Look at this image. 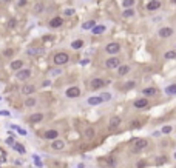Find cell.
Returning a JSON list of instances; mask_svg holds the SVG:
<instances>
[{"label": "cell", "mask_w": 176, "mask_h": 168, "mask_svg": "<svg viewBox=\"0 0 176 168\" xmlns=\"http://www.w3.org/2000/svg\"><path fill=\"white\" fill-rule=\"evenodd\" d=\"M134 82H128V83H125L124 85V90H131V88H134Z\"/></svg>", "instance_id": "obj_34"}, {"label": "cell", "mask_w": 176, "mask_h": 168, "mask_svg": "<svg viewBox=\"0 0 176 168\" xmlns=\"http://www.w3.org/2000/svg\"><path fill=\"white\" fill-rule=\"evenodd\" d=\"M37 52H40V51H39V50H34V48H30V50H28V54H30V56H36Z\"/></svg>", "instance_id": "obj_36"}, {"label": "cell", "mask_w": 176, "mask_h": 168, "mask_svg": "<svg viewBox=\"0 0 176 168\" xmlns=\"http://www.w3.org/2000/svg\"><path fill=\"white\" fill-rule=\"evenodd\" d=\"M96 26V22L94 20H88V22H85L84 25H82V28L84 29H93Z\"/></svg>", "instance_id": "obj_23"}, {"label": "cell", "mask_w": 176, "mask_h": 168, "mask_svg": "<svg viewBox=\"0 0 176 168\" xmlns=\"http://www.w3.org/2000/svg\"><path fill=\"white\" fill-rule=\"evenodd\" d=\"M30 120H31V123H39L40 120H43V114L42 113H36V114H32L30 117Z\"/></svg>", "instance_id": "obj_19"}, {"label": "cell", "mask_w": 176, "mask_h": 168, "mask_svg": "<svg viewBox=\"0 0 176 168\" xmlns=\"http://www.w3.org/2000/svg\"><path fill=\"white\" fill-rule=\"evenodd\" d=\"M51 147L54 148V150H63V147H65V142L62 139H56V140H53V145Z\"/></svg>", "instance_id": "obj_16"}, {"label": "cell", "mask_w": 176, "mask_h": 168, "mask_svg": "<svg viewBox=\"0 0 176 168\" xmlns=\"http://www.w3.org/2000/svg\"><path fill=\"white\" fill-rule=\"evenodd\" d=\"M3 2H11V0H3Z\"/></svg>", "instance_id": "obj_48"}, {"label": "cell", "mask_w": 176, "mask_h": 168, "mask_svg": "<svg viewBox=\"0 0 176 168\" xmlns=\"http://www.w3.org/2000/svg\"><path fill=\"white\" fill-rule=\"evenodd\" d=\"M105 51L108 54H118L120 51V43L118 42H111V43H108V45L105 46Z\"/></svg>", "instance_id": "obj_2"}, {"label": "cell", "mask_w": 176, "mask_h": 168, "mask_svg": "<svg viewBox=\"0 0 176 168\" xmlns=\"http://www.w3.org/2000/svg\"><path fill=\"white\" fill-rule=\"evenodd\" d=\"M158 2H161V0H158Z\"/></svg>", "instance_id": "obj_49"}, {"label": "cell", "mask_w": 176, "mask_h": 168, "mask_svg": "<svg viewBox=\"0 0 176 168\" xmlns=\"http://www.w3.org/2000/svg\"><path fill=\"white\" fill-rule=\"evenodd\" d=\"M139 125H141V122H133V123H131V128H137Z\"/></svg>", "instance_id": "obj_43"}, {"label": "cell", "mask_w": 176, "mask_h": 168, "mask_svg": "<svg viewBox=\"0 0 176 168\" xmlns=\"http://www.w3.org/2000/svg\"><path fill=\"white\" fill-rule=\"evenodd\" d=\"M11 128H14L15 131H19L20 134H23V136H25V134H26V131H25V130H20V128H19L17 125H13V127H11Z\"/></svg>", "instance_id": "obj_35"}, {"label": "cell", "mask_w": 176, "mask_h": 168, "mask_svg": "<svg viewBox=\"0 0 176 168\" xmlns=\"http://www.w3.org/2000/svg\"><path fill=\"white\" fill-rule=\"evenodd\" d=\"M167 162V156H159V158L156 159V165L158 167H161V165H164Z\"/></svg>", "instance_id": "obj_28"}, {"label": "cell", "mask_w": 176, "mask_h": 168, "mask_svg": "<svg viewBox=\"0 0 176 168\" xmlns=\"http://www.w3.org/2000/svg\"><path fill=\"white\" fill-rule=\"evenodd\" d=\"M172 127H170V125H165V127H162V130H161V131H162V134H170V133H172Z\"/></svg>", "instance_id": "obj_32"}, {"label": "cell", "mask_w": 176, "mask_h": 168, "mask_svg": "<svg viewBox=\"0 0 176 168\" xmlns=\"http://www.w3.org/2000/svg\"><path fill=\"white\" fill-rule=\"evenodd\" d=\"M0 114H2V116H9V113H8V111H2Z\"/></svg>", "instance_id": "obj_45"}, {"label": "cell", "mask_w": 176, "mask_h": 168, "mask_svg": "<svg viewBox=\"0 0 176 168\" xmlns=\"http://www.w3.org/2000/svg\"><path fill=\"white\" fill-rule=\"evenodd\" d=\"M36 104H37L36 97H28V99L25 100V106H28V108H30V106H34Z\"/></svg>", "instance_id": "obj_25"}, {"label": "cell", "mask_w": 176, "mask_h": 168, "mask_svg": "<svg viewBox=\"0 0 176 168\" xmlns=\"http://www.w3.org/2000/svg\"><path fill=\"white\" fill-rule=\"evenodd\" d=\"M173 158H175V159H176V153H175V154H173Z\"/></svg>", "instance_id": "obj_47"}, {"label": "cell", "mask_w": 176, "mask_h": 168, "mask_svg": "<svg viewBox=\"0 0 176 168\" xmlns=\"http://www.w3.org/2000/svg\"><path fill=\"white\" fill-rule=\"evenodd\" d=\"M133 105H134V108H145V106L148 105V99H147V97H142V99H136V100L133 102Z\"/></svg>", "instance_id": "obj_11"}, {"label": "cell", "mask_w": 176, "mask_h": 168, "mask_svg": "<svg viewBox=\"0 0 176 168\" xmlns=\"http://www.w3.org/2000/svg\"><path fill=\"white\" fill-rule=\"evenodd\" d=\"M63 14H65V15H73V14H74V9H65Z\"/></svg>", "instance_id": "obj_39"}, {"label": "cell", "mask_w": 176, "mask_h": 168, "mask_svg": "<svg viewBox=\"0 0 176 168\" xmlns=\"http://www.w3.org/2000/svg\"><path fill=\"white\" fill-rule=\"evenodd\" d=\"M22 66H23V62H22V60H14V62H11V69H13V71H20Z\"/></svg>", "instance_id": "obj_17"}, {"label": "cell", "mask_w": 176, "mask_h": 168, "mask_svg": "<svg viewBox=\"0 0 176 168\" xmlns=\"http://www.w3.org/2000/svg\"><path fill=\"white\" fill-rule=\"evenodd\" d=\"M128 73H130V66H128V65H120V66L118 68V74L119 76H125Z\"/></svg>", "instance_id": "obj_20"}, {"label": "cell", "mask_w": 176, "mask_h": 168, "mask_svg": "<svg viewBox=\"0 0 176 168\" xmlns=\"http://www.w3.org/2000/svg\"><path fill=\"white\" fill-rule=\"evenodd\" d=\"M173 34V28H170V26H164V28L159 29V36L162 37V39H167Z\"/></svg>", "instance_id": "obj_8"}, {"label": "cell", "mask_w": 176, "mask_h": 168, "mask_svg": "<svg viewBox=\"0 0 176 168\" xmlns=\"http://www.w3.org/2000/svg\"><path fill=\"white\" fill-rule=\"evenodd\" d=\"M101 97H102V100H110V97H111V96H110L108 93H103Z\"/></svg>", "instance_id": "obj_38"}, {"label": "cell", "mask_w": 176, "mask_h": 168, "mask_svg": "<svg viewBox=\"0 0 176 168\" xmlns=\"http://www.w3.org/2000/svg\"><path fill=\"white\" fill-rule=\"evenodd\" d=\"M145 160H139V162H137V168H145Z\"/></svg>", "instance_id": "obj_37"}, {"label": "cell", "mask_w": 176, "mask_h": 168, "mask_svg": "<svg viewBox=\"0 0 176 168\" xmlns=\"http://www.w3.org/2000/svg\"><path fill=\"white\" fill-rule=\"evenodd\" d=\"M164 57L167 59V60H172V59H176V51H167L164 54Z\"/></svg>", "instance_id": "obj_27"}, {"label": "cell", "mask_w": 176, "mask_h": 168, "mask_svg": "<svg viewBox=\"0 0 176 168\" xmlns=\"http://www.w3.org/2000/svg\"><path fill=\"white\" fill-rule=\"evenodd\" d=\"M8 26H9V28H14V26H15V19H11L9 23H8Z\"/></svg>", "instance_id": "obj_40"}, {"label": "cell", "mask_w": 176, "mask_h": 168, "mask_svg": "<svg viewBox=\"0 0 176 168\" xmlns=\"http://www.w3.org/2000/svg\"><path fill=\"white\" fill-rule=\"evenodd\" d=\"M133 5H134V0H124V2H122V6L125 9H130Z\"/></svg>", "instance_id": "obj_26"}, {"label": "cell", "mask_w": 176, "mask_h": 168, "mask_svg": "<svg viewBox=\"0 0 176 168\" xmlns=\"http://www.w3.org/2000/svg\"><path fill=\"white\" fill-rule=\"evenodd\" d=\"M105 29H107V28H105L103 25H97V26H94V28L91 29V32L97 36V34H102V32H105Z\"/></svg>", "instance_id": "obj_21"}, {"label": "cell", "mask_w": 176, "mask_h": 168, "mask_svg": "<svg viewBox=\"0 0 176 168\" xmlns=\"http://www.w3.org/2000/svg\"><path fill=\"white\" fill-rule=\"evenodd\" d=\"M62 23H63L62 17H53L51 20H49V26H51V28H59Z\"/></svg>", "instance_id": "obj_15"}, {"label": "cell", "mask_w": 176, "mask_h": 168, "mask_svg": "<svg viewBox=\"0 0 176 168\" xmlns=\"http://www.w3.org/2000/svg\"><path fill=\"white\" fill-rule=\"evenodd\" d=\"M15 77H17L19 80H28L31 77V71L30 69H20V71H17V74H15Z\"/></svg>", "instance_id": "obj_7"}, {"label": "cell", "mask_w": 176, "mask_h": 168, "mask_svg": "<svg viewBox=\"0 0 176 168\" xmlns=\"http://www.w3.org/2000/svg\"><path fill=\"white\" fill-rule=\"evenodd\" d=\"M105 66L110 68V69H113V68H119V66H120V60H119L118 57H110V59H107Z\"/></svg>", "instance_id": "obj_6"}, {"label": "cell", "mask_w": 176, "mask_h": 168, "mask_svg": "<svg viewBox=\"0 0 176 168\" xmlns=\"http://www.w3.org/2000/svg\"><path fill=\"white\" fill-rule=\"evenodd\" d=\"M53 60H54V63H56L57 66H62V65H65L70 60V57H68L67 52H57V54H54Z\"/></svg>", "instance_id": "obj_1"}, {"label": "cell", "mask_w": 176, "mask_h": 168, "mask_svg": "<svg viewBox=\"0 0 176 168\" xmlns=\"http://www.w3.org/2000/svg\"><path fill=\"white\" fill-rule=\"evenodd\" d=\"M93 136H94V130H93V128H87V130H85V137L91 139Z\"/></svg>", "instance_id": "obj_31"}, {"label": "cell", "mask_w": 176, "mask_h": 168, "mask_svg": "<svg viewBox=\"0 0 176 168\" xmlns=\"http://www.w3.org/2000/svg\"><path fill=\"white\" fill-rule=\"evenodd\" d=\"M158 90L155 88V86H148V88H144L142 90V94H144L145 97H151V96H156Z\"/></svg>", "instance_id": "obj_13"}, {"label": "cell", "mask_w": 176, "mask_h": 168, "mask_svg": "<svg viewBox=\"0 0 176 168\" xmlns=\"http://www.w3.org/2000/svg\"><path fill=\"white\" fill-rule=\"evenodd\" d=\"M13 147H14L15 150H17V151H19V153H20V154H23V153H25V148H23V147H22V145H19V144H14V145H13Z\"/></svg>", "instance_id": "obj_33"}, {"label": "cell", "mask_w": 176, "mask_h": 168, "mask_svg": "<svg viewBox=\"0 0 176 168\" xmlns=\"http://www.w3.org/2000/svg\"><path fill=\"white\" fill-rule=\"evenodd\" d=\"M71 46H73V50H80L82 46H84V40H74L73 43H71Z\"/></svg>", "instance_id": "obj_24"}, {"label": "cell", "mask_w": 176, "mask_h": 168, "mask_svg": "<svg viewBox=\"0 0 176 168\" xmlns=\"http://www.w3.org/2000/svg\"><path fill=\"white\" fill-rule=\"evenodd\" d=\"M6 142H8L9 145H14V139H13V137H9V139L6 140Z\"/></svg>", "instance_id": "obj_44"}, {"label": "cell", "mask_w": 176, "mask_h": 168, "mask_svg": "<svg viewBox=\"0 0 176 168\" xmlns=\"http://www.w3.org/2000/svg\"><path fill=\"white\" fill-rule=\"evenodd\" d=\"M133 15H134V11L133 9H125L124 11V14H122V17H125V19H128V17H133Z\"/></svg>", "instance_id": "obj_29"}, {"label": "cell", "mask_w": 176, "mask_h": 168, "mask_svg": "<svg viewBox=\"0 0 176 168\" xmlns=\"http://www.w3.org/2000/svg\"><path fill=\"white\" fill-rule=\"evenodd\" d=\"M45 9V6H43V3H36V6H34V13H42V11Z\"/></svg>", "instance_id": "obj_30"}, {"label": "cell", "mask_w": 176, "mask_h": 168, "mask_svg": "<svg viewBox=\"0 0 176 168\" xmlns=\"http://www.w3.org/2000/svg\"><path fill=\"white\" fill-rule=\"evenodd\" d=\"M13 50H6V51H5V56H6V57H9V56H13Z\"/></svg>", "instance_id": "obj_41"}, {"label": "cell", "mask_w": 176, "mask_h": 168, "mask_svg": "<svg viewBox=\"0 0 176 168\" xmlns=\"http://www.w3.org/2000/svg\"><path fill=\"white\" fill-rule=\"evenodd\" d=\"M45 139H48V140L59 139V131H57V130H48V131L45 133Z\"/></svg>", "instance_id": "obj_10"}, {"label": "cell", "mask_w": 176, "mask_h": 168, "mask_svg": "<svg viewBox=\"0 0 176 168\" xmlns=\"http://www.w3.org/2000/svg\"><path fill=\"white\" fill-rule=\"evenodd\" d=\"M107 83H108L107 80L96 77V79H93V80H91V88H93V90H101V88H103V86H105Z\"/></svg>", "instance_id": "obj_5"}, {"label": "cell", "mask_w": 176, "mask_h": 168, "mask_svg": "<svg viewBox=\"0 0 176 168\" xmlns=\"http://www.w3.org/2000/svg\"><path fill=\"white\" fill-rule=\"evenodd\" d=\"M119 125H120V117H119V116H113L111 119H110V123H108V128H110V130L118 128Z\"/></svg>", "instance_id": "obj_9"}, {"label": "cell", "mask_w": 176, "mask_h": 168, "mask_svg": "<svg viewBox=\"0 0 176 168\" xmlns=\"http://www.w3.org/2000/svg\"><path fill=\"white\" fill-rule=\"evenodd\" d=\"M161 8V2H158V0H150V2L147 3V9L148 11H156Z\"/></svg>", "instance_id": "obj_12"}, {"label": "cell", "mask_w": 176, "mask_h": 168, "mask_svg": "<svg viewBox=\"0 0 176 168\" xmlns=\"http://www.w3.org/2000/svg\"><path fill=\"white\" fill-rule=\"evenodd\" d=\"M26 3H28L26 0H19V6H25Z\"/></svg>", "instance_id": "obj_42"}, {"label": "cell", "mask_w": 176, "mask_h": 168, "mask_svg": "<svg viewBox=\"0 0 176 168\" xmlns=\"http://www.w3.org/2000/svg\"><path fill=\"white\" fill-rule=\"evenodd\" d=\"M34 91H36V86L34 85H23V86H22V94L31 96Z\"/></svg>", "instance_id": "obj_14"}, {"label": "cell", "mask_w": 176, "mask_h": 168, "mask_svg": "<svg viewBox=\"0 0 176 168\" xmlns=\"http://www.w3.org/2000/svg\"><path fill=\"white\" fill-rule=\"evenodd\" d=\"M65 94H67V97H70V99H76V97L80 96V88L79 86H70Z\"/></svg>", "instance_id": "obj_4"}, {"label": "cell", "mask_w": 176, "mask_h": 168, "mask_svg": "<svg viewBox=\"0 0 176 168\" xmlns=\"http://www.w3.org/2000/svg\"><path fill=\"white\" fill-rule=\"evenodd\" d=\"M170 2H172L173 5H176V0H170Z\"/></svg>", "instance_id": "obj_46"}, {"label": "cell", "mask_w": 176, "mask_h": 168, "mask_svg": "<svg viewBox=\"0 0 176 168\" xmlns=\"http://www.w3.org/2000/svg\"><path fill=\"white\" fill-rule=\"evenodd\" d=\"M165 94H168V96H176V83L167 86V88H165Z\"/></svg>", "instance_id": "obj_22"}, {"label": "cell", "mask_w": 176, "mask_h": 168, "mask_svg": "<svg viewBox=\"0 0 176 168\" xmlns=\"http://www.w3.org/2000/svg\"><path fill=\"white\" fill-rule=\"evenodd\" d=\"M148 145V140L145 139H134V148H133V153H139L142 148H145Z\"/></svg>", "instance_id": "obj_3"}, {"label": "cell", "mask_w": 176, "mask_h": 168, "mask_svg": "<svg viewBox=\"0 0 176 168\" xmlns=\"http://www.w3.org/2000/svg\"><path fill=\"white\" fill-rule=\"evenodd\" d=\"M102 97L101 96H97V97H90V99L87 100V104L88 105H99V104H102Z\"/></svg>", "instance_id": "obj_18"}]
</instances>
